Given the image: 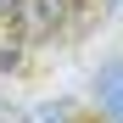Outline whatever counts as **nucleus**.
I'll return each mask as SVG.
<instances>
[{"label":"nucleus","mask_w":123,"mask_h":123,"mask_svg":"<svg viewBox=\"0 0 123 123\" xmlns=\"http://www.w3.org/2000/svg\"><path fill=\"white\" fill-rule=\"evenodd\" d=\"M62 11H67V0H17L11 17H17V34L23 39H39V34H50L62 23Z\"/></svg>","instance_id":"1"},{"label":"nucleus","mask_w":123,"mask_h":123,"mask_svg":"<svg viewBox=\"0 0 123 123\" xmlns=\"http://www.w3.org/2000/svg\"><path fill=\"white\" fill-rule=\"evenodd\" d=\"M95 95H101V106H106L112 117H123V62H106V67H101Z\"/></svg>","instance_id":"2"},{"label":"nucleus","mask_w":123,"mask_h":123,"mask_svg":"<svg viewBox=\"0 0 123 123\" xmlns=\"http://www.w3.org/2000/svg\"><path fill=\"white\" fill-rule=\"evenodd\" d=\"M17 56H23V39H0V67H17Z\"/></svg>","instance_id":"3"},{"label":"nucleus","mask_w":123,"mask_h":123,"mask_svg":"<svg viewBox=\"0 0 123 123\" xmlns=\"http://www.w3.org/2000/svg\"><path fill=\"white\" fill-rule=\"evenodd\" d=\"M28 123H67V106H45V112H34Z\"/></svg>","instance_id":"4"},{"label":"nucleus","mask_w":123,"mask_h":123,"mask_svg":"<svg viewBox=\"0 0 123 123\" xmlns=\"http://www.w3.org/2000/svg\"><path fill=\"white\" fill-rule=\"evenodd\" d=\"M11 6H17V0H0V17H11Z\"/></svg>","instance_id":"5"}]
</instances>
